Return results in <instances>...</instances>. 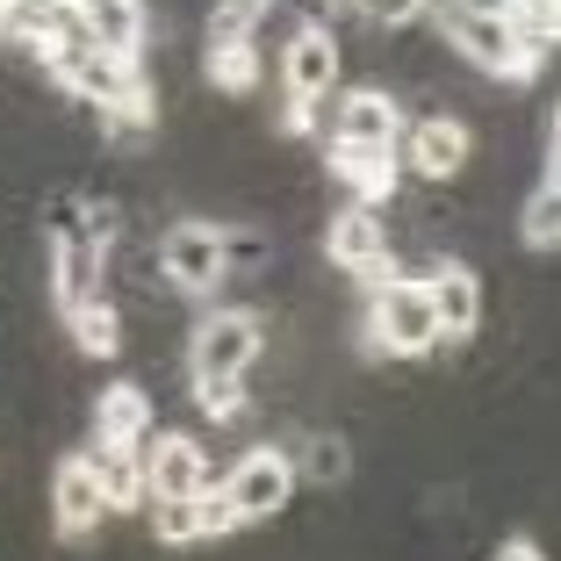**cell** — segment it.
Listing matches in <instances>:
<instances>
[{"mask_svg":"<svg viewBox=\"0 0 561 561\" xmlns=\"http://www.w3.org/2000/svg\"><path fill=\"white\" fill-rule=\"evenodd\" d=\"M50 72L66 80V94L94 101L101 116H116V130H145V123H151L145 58H108V50H94V44H80V36H72V44L50 58Z\"/></svg>","mask_w":561,"mask_h":561,"instance_id":"cell-1","label":"cell"},{"mask_svg":"<svg viewBox=\"0 0 561 561\" xmlns=\"http://www.w3.org/2000/svg\"><path fill=\"white\" fill-rule=\"evenodd\" d=\"M367 353H389V360H425V353H439V324H432V302H425V274L375 280V302H367Z\"/></svg>","mask_w":561,"mask_h":561,"instance_id":"cell-2","label":"cell"},{"mask_svg":"<svg viewBox=\"0 0 561 561\" xmlns=\"http://www.w3.org/2000/svg\"><path fill=\"white\" fill-rule=\"evenodd\" d=\"M439 36L454 58H468L476 72H490V80H533V58L512 44V30H504V15H496L490 0H439Z\"/></svg>","mask_w":561,"mask_h":561,"instance_id":"cell-3","label":"cell"},{"mask_svg":"<svg viewBox=\"0 0 561 561\" xmlns=\"http://www.w3.org/2000/svg\"><path fill=\"white\" fill-rule=\"evenodd\" d=\"M266 353V317L260 310H209L187 331V375L202 381H245Z\"/></svg>","mask_w":561,"mask_h":561,"instance_id":"cell-4","label":"cell"},{"mask_svg":"<svg viewBox=\"0 0 561 561\" xmlns=\"http://www.w3.org/2000/svg\"><path fill=\"white\" fill-rule=\"evenodd\" d=\"M224 504L238 512V526H260V518H280L288 496H296V468H288V446H245L224 476H216Z\"/></svg>","mask_w":561,"mask_h":561,"instance_id":"cell-5","label":"cell"},{"mask_svg":"<svg viewBox=\"0 0 561 561\" xmlns=\"http://www.w3.org/2000/svg\"><path fill=\"white\" fill-rule=\"evenodd\" d=\"M159 274L173 296H216L231 280V245H224V224H173L159 238Z\"/></svg>","mask_w":561,"mask_h":561,"instance_id":"cell-6","label":"cell"},{"mask_svg":"<svg viewBox=\"0 0 561 561\" xmlns=\"http://www.w3.org/2000/svg\"><path fill=\"white\" fill-rule=\"evenodd\" d=\"M324 266H339V274H360V280L403 274L397 252H389V224H381V209L346 202V209L331 216V224H324Z\"/></svg>","mask_w":561,"mask_h":561,"instance_id":"cell-7","label":"cell"},{"mask_svg":"<svg viewBox=\"0 0 561 561\" xmlns=\"http://www.w3.org/2000/svg\"><path fill=\"white\" fill-rule=\"evenodd\" d=\"M339 72H346V50L324 22H302L280 50V94L288 108H324V94H339Z\"/></svg>","mask_w":561,"mask_h":561,"instance_id":"cell-8","label":"cell"},{"mask_svg":"<svg viewBox=\"0 0 561 561\" xmlns=\"http://www.w3.org/2000/svg\"><path fill=\"white\" fill-rule=\"evenodd\" d=\"M108 288V245H101L87 224H58V238H50V296H58V310H87V302Z\"/></svg>","mask_w":561,"mask_h":561,"instance_id":"cell-9","label":"cell"},{"mask_svg":"<svg viewBox=\"0 0 561 561\" xmlns=\"http://www.w3.org/2000/svg\"><path fill=\"white\" fill-rule=\"evenodd\" d=\"M137 476H145V496L159 504V496H202L209 490V446L187 439V432H151L145 446H137Z\"/></svg>","mask_w":561,"mask_h":561,"instance_id":"cell-10","label":"cell"},{"mask_svg":"<svg viewBox=\"0 0 561 561\" xmlns=\"http://www.w3.org/2000/svg\"><path fill=\"white\" fill-rule=\"evenodd\" d=\"M425 302H432V324H439V346L476 339L482 317H490V288H482V274L461 266V260H439L425 274Z\"/></svg>","mask_w":561,"mask_h":561,"instance_id":"cell-11","label":"cell"},{"mask_svg":"<svg viewBox=\"0 0 561 561\" xmlns=\"http://www.w3.org/2000/svg\"><path fill=\"white\" fill-rule=\"evenodd\" d=\"M468 151H476V130H468L461 116L403 123V137H397V165L417 173V181H454V173L468 165Z\"/></svg>","mask_w":561,"mask_h":561,"instance_id":"cell-12","label":"cell"},{"mask_svg":"<svg viewBox=\"0 0 561 561\" xmlns=\"http://www.w3.org/2000/svg\"><path fill=\"white\" fill-rule=\"evenodd\" d=\"M403 137V108L389 87H353V94H339V108H331V145L346 151H397Z\"/></svg>","mask_w":561,"mask_h":561,"instance_id":"cell-13","label":"cell"},{"mask_svg":"<svg viewBox=\"0 0 561 561\" xmlns=\"http://www.w3.org/2000/svg\"><path fill=\"white\" fill-rule=\"evenodd\" d=\"M72 36L94 50H108V58H145L151 44V8L145 0H72Z\"/></svg>","mask_w":561,"mask_h":561,"instance_id":"cell-14","label":"cell"},{"mask_svg":"<svg viewBox=\"0 0 561 561\" xmlns=\"http://www.w3.org/2000/svg\"><path fill=\"white\" fill-rule=\"evenodd\" d=\"M108 496H101V476L87 454H66V461L50 468V526L66 533V540H87V533L108 526Z\"/></svg>","mask_w":561,"mask_h":561,"instance_id":"cell-15","label":"cell"},{"mask_svg":"<svg viewBox=\"0 0 561 561\" xmlns=\"http://www.w3.org/2000/svg\"><path fill=\"white\" fill-rule=\"evenodd\" d=\"M151 425V389L145 381H108L94 397V446L101 454H137Z\"/></svg>","mask_w":561,"mask_h":561,"instance_id":"cell-16","label":"cell"},{"mask_svg":"<svg viewBox=\"0 0 561 561\" xmlns=\"http://www.w3.org/2000/svg\"><path fill=\"white\" fill-rule=\"evenodd\" d=\"M331 173L346 181L353 202H367V209H381L389 202V187H397V151H346V145H331Z\"/></svg>","mask_w":561,"mask_h":561,"instance_id":"cell-17","label":"cell"},{"mask_svg":"<svg viewBox=\"0 0 561 561\" xmlns=\"http://www.w3.org/2000/svg\"><path fill=\"white\" fill-rule=\"evenodd\" d=\"M496 15H504L512 44L526 50L533 66H540L547 50H554V30H561V8H554V0H496Z\"/></svg>","mask_w":561,"mask_h":561,"instance_id":"cell-18","label":"cell"},{"mask_svg":"<svg viewBox=\"0 0 561 561\" xmlns=\"http://www.w3.org/2000/svg\"><path fill=\"white\" fill-rule=\"evenodd\" d=\"M288 468H296V482H324V490H339V482L353 476V446L339 439V432H302V446L288 454Z\"/></svg>","mask_w":561,"mask_h":561,"instance_id":"cell-19","label":"cell"},{"mask_svg":"<svg viewBox=\"0 0 561 561\" xmlns=\"http://www.w3.org/2000/svg\"><path fill=\"white\" fill-rule=\"evenodd\" d=\"M94 461V476H101V496H108V512H137L145 504V476H137V454H87Z\"/></svg>","mask_w":561,"mask_h":561,"instance_id":"cell-20","label":"cell"},{"mask_svg":"<svg viewBox=\"0 0 561 561\" xmlns=\"http://www.w3.org/2000/svg\"><path fill=\"white\" fill-rule=\"evenodd\" d=\"M66 324H72V339H80V353H94V360H108V353L123 346V317H116L108 296H94L87 310H72Z\"/></svg>","mask_w":561,"mask_h":561,"instance_id":"cell-21","label":"cell"},{"mask_svg":"<svg viewBox=\"0 0 561 561\" xmlns=\"http://www.w3.org/2000/svg\"><path fill=\"white\" fill-rule=\"evenodd\" d=\"M202 72H209V87H224V94H245V87L260 80V66H252V36H231V44H209Z\"/></svg>","mask_w":561,"mask_h":561,"instance_id":"cell-22","label":"cell"},{"mask_svg":"<svg viewBox=\"0 0 561 561\" xmlns=\"http://www.w3.org/2000/svg\"><path fill=\"white\" fill-rule=\"evenodd\" d=\"M151 540L159 547H202L195 496H159V504H151Z\"/></svg>","mask_w":561,"mask_h":561,"instance_id":"cell-23","label":"cell"},{"mask_svg":"<svg viewBox=\"0 0 561 561\" xmlns=\"http://www.w3.org/2000/svg\"><path fill=\"white\" fill-rule=\"evenodd\" d=\"M518 238H526V252H554V238H561V195L554 187H533L526 216H518Z\"/></svg>","mask_w":561,"mask_h":561,"instance_id":"cell-24","label":"cell"},{"mask_svg":"<svg viewBox=\"0 0 561 561\" xmlns=\"http://www.w3.org/2000/svg\"><path fill=\"white\" fill-rule=\"evenodd\" d=\"M274 8V0H216L209 15V44H231V36H252L260 30V15Z\"/></svg>","mask_w":561,"mask_h":561,"instance_id":"cell-25","label":"cell"},{"mask_svg":"<svg viewBox=\"0 0 561 561\" xmlns=\"http://www.w3.org/2000/svg\"><path fill=\"white\" fill-rule=\"evenodd\" d=\"M375 30H389V36H403V30H417V22L432 15V0H353Z\"/></svg>","mask_w":561,"mask_h":561,"instance_id":"cell-26","label":"cell"},{"mask_svg":"<svg viewBox=\"0 0 561 561\" xmlns=\"http://www.w3.org/2000/svg\"><path fill=\"white\" fill-rule=\"evenodd\" d=\"M195 518H202V547H209V540H224V533H238V512L224 504V490H216V482L195 496Z\"/></svg>","mask_w":561,"mask_h":561,"instance_id":"cell-27","label":"cell"},{"mask_svg":"<svg viewBox=\"0 0 561 561\" xmlns=\"http://www.w3.org/2000/svg\"><path fill=\"white\" fill-rule=\"evenodd\" d=\"M195 403H202L209 417H238V411H245V381H202Z\"/></svg>","mask_w":561,"mask_h":561,"instance_id":"cell-28","label":"cell"},{"mask_svg":"<svg viewBox=\"0 0 561 561\" xmlns=\"http://www.w3.org/2000/svg\"><path fill=\"white\" fill-rule=\"evenodd\" d=\"M490 561H547V547H540V540H526V533H512V540L496 547Z\"/></svg>","mask_w":561,"mask_h":561,"instance_id":"cell-29","label":"cell"},{"mask_svg":"<svg viewBox=\"0 0 561 561\" xmlns=\"http://www.w3.org/2000/svg\"><path fill=\"white\" fill-rule=\"evenodd\" d=\"M302 8H310V22H324L331 8H346V0H302Z\"/></svg>","mask_w":561,"mask_h":561,"instance_id":"cell-30","label":"cell"}]
</instances>
